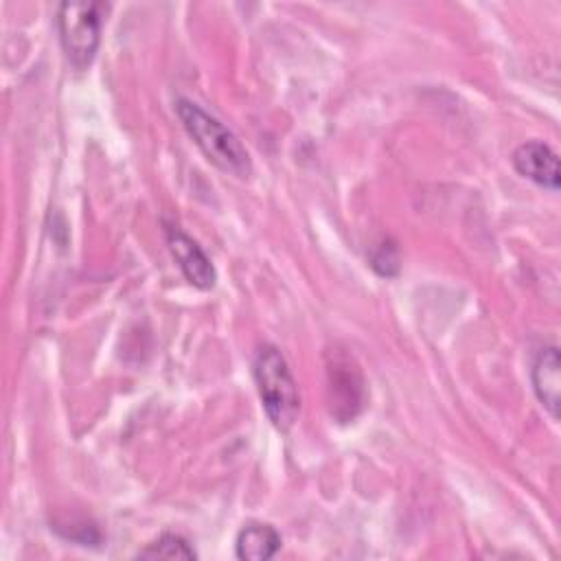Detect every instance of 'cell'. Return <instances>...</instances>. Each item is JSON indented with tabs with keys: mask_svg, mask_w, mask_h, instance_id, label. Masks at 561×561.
<instances>
[{
	"mask_svg": "<svg viewBox=\"0 0 561 561\" xmlns=\"http://www.w3.org/2000/svg\"><path fill=\"white\" fill-rule=\"evenodd\" d=\"M175 114L208 162L234 178H250L252 160L248 149L219 118L188 99L175 101Z\"/></svg>",
	"mask_w": 561,
	"mask_h": 561,
	"instance_id": "cell-1",
	"label": "cell"
},
{
	"mask_svg": "<svg viewBox=\"0 0 561 561\" xmlns=\"http://www.w3.org/2000/svg\"><path fill=\"white\" fill-rule=\"evenodd\" d=\"M252 377L267 419L276 430L287 432L298 421L300 392L283 353L272 344L261 346L252 362Z\"/></svg>",
	"mask_w": 561,
	"mask_h": 561,
	"instance_id": "cell-2",
	"label": "cell"
},
{
	"mask_svg": "<svg viewBox=\"0 0 561 561\" xmlns=\"http://www.w3.org/2000/svg\"><path fill=\"white\" fill-rule=\"evenodd\" d=\"M101 11L99 2H61L57 9V28L68 61L83 70L92 64L101 44Z\"/></svg>",
	"mask_w": 561,
	"mask_h": 561,
	"instance_id": "cell-3",
	"label": "cell"
},
{
	"mask_svg": "<svg viewBox=\"0 0 561 561\" xmlns=\"http://www.w3.org/2000/svg\"><path fill=\"white\" fill-rule=\"evenodd\" d=\"M164 234H167V245L173 259L178 261L182 274L186 276V280L199 289H210L217 280V272L210 259L206 256V252L197 245V241H193L178 226H167Z\"/></svg>",
	"mask_w": 561,
	"mask_h": 561,
	"instance_id": "cell-4",
	"label": "cell"
},
{
	"mask_svg": "<svg viewBox=\"0 0 561 561\" xmlns=\"http://www.w3.org/2000/svg\"><path fill=\"white\" fill-rule=\"evenodd\" d=\"M513 167L519 175L535 182L537 186L548 188L552 193L559 191V180H561L559 156L554 153V149L550 145H546L541 140L522 142L513 151Z\"/></svg>",
	"mask_w": 561,
	"mask_h": 561,
	"instance_id": "cell-5",
	"label": "cell"
},
{
	"mask_svg": "<svg viewBox=\"0 0 561 561\" xmlns=\"http://www.w3.org/2000/svg\"><path fill=\"white\" fill-rule=\"evenodd\" d=\"M329 390H331V414L342 423L353 419L364 405V381L357 368H351L346 359H335L329 366Z\"/></svg>",
	"mask_w": 561,
	"mask_h": 561,
	"instance_id": "cell-6",
	"label": "cell"
},
{
	"mask_svg": "<svg viewBox=\"0 0 561 561\" xmlns=\"http://www.w3.org/2000/svg\"><path fill=\"white\" fill-rule=\"evenodd\" d=\"M561 359L557 346H546L537 353L530 379L535 394L539 403L546 408V412L552 416V421H559V408H561Z\"/></svg>",
	"mask_w": 561,
	"mask_h": 561,
	"instance_id": "cell-7",
	"label": "cell"
},
{
	"mask_svg": "<svg viewBox=\"0 0 561 561\" xmlns=\"http://www.w3.org/2000/svg\"><path fill=\"white\" fill-rule=\"evenodd\" d=\"M280 533L274 526L252 522L239 530L234 552L239 559L245 561H265L280 550Z\"/></svg>",
	"mask_w": 561,
	"mask_h": 561,
	"instance_id": "cell-8",
	"label": "cell"
},
{
	"mask_svg": "<svg viewBox=\"0 0 561 561\" xmlns=\"http://www.w3.org/2000/svg\"><path fill=\"white\" fill-rule=\"evenodd\" d=\"M138 559H195L193 546L175 533H162L158 539L136 552Z\"/></svg>",
	"mask_w": 561,
	"mask_h": 561,
	"instance_id": "cell-9",
	"label": "cell"
},
{
	"mask_svg": "<svg viewBox=\"0 0 561 561\" xmlns=\"http://www.w3.org/2000/svg\"><path fill=\"white\" fill-rule=\"evenodd\" d=\"M370 265L377 274L381 276H394L399 272V254L397 248L390 241L379 243L373 252H370Z\"/></svg>",
	"mask_w": 561,
	"mask_h": 561,
	"instance_id": "cell-10",
	"label": "cell"
}]
</instances>
